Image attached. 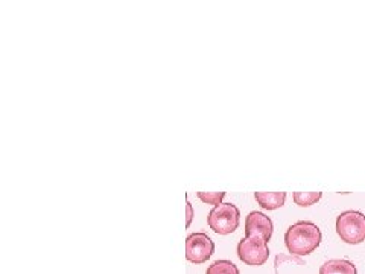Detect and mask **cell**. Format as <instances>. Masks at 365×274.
Masks as SVG:
<instances>
[{"mask_svg":"<svg viewBox=\"0 0 365 274\" xmlns=\"http://www.w3.org/2000/svg\"><path fill=\"white\" fill-rule=\"evenodd\" d=\"M205 274H239V268L233 264L232 260H215L212 265H209Z\"/></svg>","mask_w":365,"mask_h":274,"instance_id":"cell-10","label":"cell"},{"mask_svg":"<svg viewBox=\"0 0 365 274\" xmlns=\"http://www.w3.org/2000/svg\"><path fill=\"white\" fill-rule=\"evenodd\" d=\"M197 196L204 203L218 206V204L222 203V200L225 197V192H198Z\"/></svg>","mask_w":365,"mask_h":274,"instance_id":"cell-11","label":"cell"},{"mask_svg":"<svg viewBox=\"0 0 365 274\" xmlns=\"http://www.w3.org/2000/svg\"><path fill=\"white\" fill-rule=\"evenodd\" d=\"M322 230L311 221H299L292 224L284 233V244L294 256H307L322 244Z\"/></svg>","mask_w":365,"mask_h":274,"instance_id":"cell-1","label":"cell"},{"mask_svg":"<svg viewBox=\"0 0 365 274\" xmlns=\"http://www.w3.org/2000/svg\"><path fill=\"white\" fill-rule=\"evenodd\" d=\"M319 274H358V270L347 259H330L319 268Z\"/></svg>","mask_w":365,"mask_h":274,"instance_id":"cell-8","label":"cell"},{"mask_svg":"<svg viewBox=\"0 0 365 274\" xmlns=\"http://www.w3.org/2000/svg\"><path fill=\"white\" fill-rule=\"evenodd\" d=\"M186 212H187V220H186V227L190 225L192 220H193V209H192V204L187 201L186 203Z\"/></svg>","mask_w":365,"mask_h":274,"instance_id":"cell-12","label":"cell"},{"mask_svg":"<svg viewBox=\"0 0 365 274\" xmlns=\"http://www.w3.org/2000/svg\"><path fill=\"white\" fill-rule=\"evenodd\" d=\"M336 233L341 241L356 245L365 241V215L358 210H346L336 218Z\"/></svg>","mask_w":365,"mask_h":274,"instance_id":"cell-2","label":"cell"},{"mask_svg":"<svg viewBox=\"0 0 365 274\" xmlns=\"http://www.w3.org/2000/svg\"><path fill=\"white\" fill-rule=\"evenodd\" d=\"M274 232V224L269 216L262 212H250L245 218V236H259L269 243Z\"/></svg>","mask_w":365,"mask_h":274,"instance_id":"cell-6","label":"cell"},{"mask_svg":"<svg viewBox=\"0 0 365 274\" xmlns=\"http://www.w3.org/2000/svg\"><path fill=\"white\" fill-rule=\"evenodd\" d=\"M215 251V243L207 233H192L186 238V258L192 264H204Z\"/></svg>","mask_w":365,"mask_h":274,"instance_id":"cell-5","label":"cell"},{"mask_svg":"<svg viewBox=\"0 0 365 274\" xmlns=\"http://www.w3.org/2000/svg\"><path fill=\"white\" fill-rule=\"evenodd\" d=\"M241 212L232 203H221L209 212V227L218 235H230L239 227Z\"/></svg>","mask_w":365,"mask_h":274,"instance_id":"cell-3","label":"cell"},{"mask_svg":"<svg viewBox=\"0 0 365 274\" xmlns=\"http://www.w3.org/2000/svg\"><path fill=\"white\" fill-rule=\"evenodd\" d=\"M255 198L260 208L267 210H276L284 206L287 192H255Z\"/></svg>","mask_w":365,"mask_h":274,"instance_id":"cell-7","label":"cell"},{"mask_svg":"<svg viewBox=\"0 0 365 274\" xmlns=\"http://www.w3.org/2000/svg\"><path fill=\"white\" fill-rule=\"evenodd\" d=\"M323 197V192H294L292 198L294 203L300 208H307V206L317 204Z\"/></svg>","mask_w":365,"mask_h":274,"instance_id":"cell-9","label":"cell"},{"mask_svg":"<svg viewBox=\"0 0 365 274\" xmlns=\"http://www.w3.org/2000/svg\"><path fill=\"white\" fill-rule=\"evenodd\" d=\"M237 256L247 265H264L269 258L268 241L259 236H245L237 244Z\"/></svg>","mask_w":365,"mask_h":274,"instance_id":"cell-4","label":"cell"}]
</instances>
